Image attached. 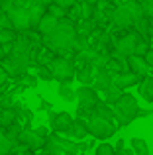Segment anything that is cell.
<instances>
[{
    "mask_svg": "<svg viewBox=\"0 0 153 155\" xmlns=\"http://www.w3.org/2000/svg\"><path fill=\"white\" fill-rule=\"evenodd\" d=\"M75 43H76V30L75 22L69 18H61L57 26L47 35H43L41 39V45L51 49L55 55H65V57L75 51Z\"/></svg>",
    "mask_w": 153,
    "mask_h": 155,
    "instance_id": "obj_1",
    "label": "cell"
},
{
    "mask_svg": "<svg viewBox=\"0 0 153 155\" xmlns=\"http://www.w3.org/2000/svg\"><path fill=\"white\" fill-rule=\"evenodd\" d=\"M112 110H114V122H118V126H128L138 118L139 104L132 94L122 92L112 106Z\"/></svg>",
    "mask_w": 153,
    "mask_h": 155,
    "instance_id": "obj_2",
    "label": "cell"
},
{
    "mask_svg": "<svg viewBox=\"0 0 153 155\" xmlns=\"http://www.w3.org/2000/svg\"><path fill=\"white\" fill-rule=\"evenodd\" d=\"M49 69L57 83H71L75 79V63L65 55H55L49 61Z\"/></svg>",
    "mask_w": 153,
    "mask_h": 155,
    "instance_id": "obj_3",
    "label": "cell"
},
{
    "mask_svg": "<svg viewBox=\"0 0 153 155\" xmlns=\"http://www.w3.org/2000/svg\"><path fill=\"white\" fill-rule=\"evenodd\" d=\"M86 130L90 136L98 137V140H106V137H112L116 134V124L112 120H106V118L92 112L86 118Z\"/></svg>",
    "mask_w": 153,
    "mask_h": 155,
    "instance_id": "obj_4",
    "label": "cell"
},
{
    "mask_svg": "<svg viewBox=\"0 0 153 155\" xmlns=\"http://www.w3.org/2000/svg\"><path fill=\"white\" fill-rule=\"evenodd\" d=\"M139 39H143V38H142V35H139L135 30L124 34L122 38H118V39L112 35V49H110V55H122V57L132 55V53H134L135 43H138Z\"/></svg>",
    "mask_w": 153,
    "mask_h": 155,
    "instance_id": "obj_5",
    "label": "cell"
},
{
    "mask_svg": "<svg viewBox=\"0 0 153 155\" xmlns=\"http://www.w3.org/2000/svg\"><path fill=\"white\" fill-rule=\"evenodd\" d=\"M6 14H8V18H10L12 28H14L18 34H24V31L31 30V26H30V12H28V8L12 6L10 10H6Z\"/></svg>",
    "mask_w": 153,
    "mask_h": 155,
    "instance_id": "obj_6",
    "label": "cell"
},
{
    "mask_svg": "<svg viewBox=\"0 0 153 155\" xmlns=\"http://www.w3.org/2000/svg\"><path fill=\"white\" fill-rule=\"evenodd\" d=\"M110 24L114 28H120V30H130L134 24V18L124 4H116L110 10Z\"/></svg>",
    "mask_w": 153,
    "mask_h": 155,
    "instance_id": "obj_7",
    "label": "cell"
},
{
    "mask_svg": "<svg viewBox=\"0 0 153 155\" xmlns=\"http://www.w3.org/2000/svg\"><path fill=\"white\" fill-rule=\"evenodd\" d=\"M76 100H79V106L92 110V108H94V104L100 100L98 98V91H96L92 84H83V87L76 91Z\"/></svg>",
    "mask_w": 153,
    "mask_h": 155,
    "instance_id": "obj_8",
    "label": "cell"
},
{
    "mask_svg": "<svg viewBox=\"0 0 153 155\" xmlns=\"http://www.w3.org/2000/svg\"><path fill=\"white\" fill-rule=\"evenodd\" d=\"M18 141L26 143L31 151H41L43 143H45V137H41L39 134H35V130H30V128H22L18 136Z\"/></svg>",
    "mask_w": 153,
    "mask_h": 155,
    "instance_id": "obj_9",
    "label": "cell"
},
{
    "mask_svg": "<svg viewBox=\"0 0 153 155\" xmlns=\"http://www.w3.org/2000/svg\"><path fill=\"white\" fill-rule=\"evenodd\" d=\"M49 124H51V128H53V132L67 134V132H69V128H71V124H73V118H71V114H67V112L53 114L49 110Z\"/></svg>",
    "mask_w": 153,
    "mask_h": 155,
    "instance_id": "obj_10",
    "label": "cell"
},
{
    "mask_svg": "<svg viewBox=\"0 0 153 155\" xmlns=\"http://www.w3.org/2000/svg\"><path fill=\"white\" fill-rule=\"evenodd\" d=\"M139 81H142V77L135 75V73H132L130 69H128V71H122V73H116V75H114V84H116V87H120L122 91H128V88L135 87Z\"/></svg>",
    "mask_w": 153,
    "mask_h": 155,
    "instance_id": "obj_11",
    "label": "cell"
},
{
    "mask_svg": "<svg viewBox=\"0 0 153 155\" xmlns=\"http://www.w3.org/2000/svg\"><path fill=\"white\" fill-rule=\"evenodd\" d=\"M126 61H128V69H130L132 73H135V75H139V77H143V75H147L149 73V65H147V61L143 59V55H128L126 57Z\"/></svg>",
    "mask_w": 153,
    "mask_h": 155,
    "instance_id": "obj_12",
    "label": "cell"
},
{
    "mask_svg": "<svg viewBox=\"0 0 153 155\" xmlns=\"http://www.w3.org/2000/svg\"><path fill=\"white\" fill-rule=\"evenodd\" d=\"M114 75H116V73L108 71L106 67L96 69V73H94V81H92V87H94L96 91H102V88L110 87V84L114 83Z\"/></svg>",
    "mask_w": 153,
    "mask_h": 155,
    "instance_id": "obj_13",
    "label": "cell"
},
{
    "mask_svg": "<svg viewBox=\"0 0 153 155\" xmlns=\"http://www.w3.org/2000/svg\"><path fill=\"white\" fill-rule=\"evenodd\" d=\"M94 73H96L94 65L92 63H84V65H80V67L75 69V79H79L80 84H92Z\"/></svg>",
    "mask_w": 153,
    "mask_h": 155,
    "instance_id": "obj_14",
    "label": "cell"
},
{
    "mask_svg": "<svg viewBox=\"0 0 153 155\" xmlns=\"http://www.w3.org/2000/svg\"><path fill=\"white\" fill-rule=\"evenodd\" d=\"M69 134L73 140H84L86 137V134H88V130H86V120L84 118H76V120H73V124H71V128H69Z\"/></svg>",
    "mask_w": 153,
    "mask_h": 155,
    "instance_id": "obj_15",
    "label": "cell"
},
{
    "mask_svg": "<svg viewBox=\"0 0 153 155\" xmlns=\"http://www.w3.org/2000/svg\"><path fill=\"white\" fill-rule=\"evenodd\" d=\"M57 22H59V20L55 18L53 14H49V12L45 10V14H43V16H41V20L37 22V28H35V30H37L41 35H47L55 26H57Z\"/></svg>",
    "mask_w": 153,
    "mask_h": 155,
    "instance_id": "obj_16",
    "label": "cell"
},
{
    "mask_svg": "<svg viewBox=\"0 0 153 155\" xmlns=\"http://www.w3.org/2000/svg\"><path fill=\"white\" fill-rule=\"evenodd\" d=\"M139 94L143 96V98L147 100V102H153V77H142V81H139Z\"/></svg>",
    "mask_w": 153,
    "mask_h": 155,
    "instance_id": "obj_17",
    "label": "cell"
},
{
    "mask_svg": "<svg viewBox=\"0 0 153 155\" xmlns=\"http://www.w3.org/2000/svg\"><path fill=\"white\" fill-rule=\"evenodd\" d=\"M45 8L47 6H43L41 2H37V4H34V6L28 8V12H30V26H31V30L37 28V22L41 20V16L45 14Z\"/></svg>",
    "mask_w": 153,
    "mask_h": 155,
    "instance_id": "obj_18",
    "label": "cell"
},
{
    "mask_svg": "<svg viewBox=\"0 0 153 155\" xmlns=\"http://www.w3.org/2000/svg\"><path fill=\"white\" fill-rule=\"evenodd\" d=\"M98 92H100V94H102V100H104V102H108V104H114L116 100H118V96L122 94L124 91H122V88H120V87H116L114 83H112L110 87L102 88V91H98Z\"/></svg>",
    "mask_w": 153,
    "mask_h": 155,
    "instance_id": "obj_19",
    "label": "cell"
},
{
    "mask_svg": "<svg viewBox=\"0 0 153 155\" xmlns=\"http://www.w3.org/2000/svg\"><path fill=\"white\" fill-rule=\"evenodd\" d=\"M92 112L98 114V116H102V118H106V120L114 122V110H112V106L108 102H104V100H98V102L94 104V108H92Z\"/></svg>",
    "mask_w": 153,
    "mask_h": 155,
    "instance_id": "obj_20",
    "label": "cell"
},
{
    "mask_svg": "<svg viewBox=\"0 0 153 155\" xmlns=\"http://www.w3.org/2000/svg\"><path fill=\"white\" fill-rule=\"evenodd\" d=\"M14 79H16V83H18L22 88H34L35 84H37V81H39L35 75H30L28 71L22 73V75H18V77H14Z\"/></svg>",
    "mask_w": 153,
    "mask_h": 155,
    "instance_id": "obj_21",
    "label": "cell"
},
{
    "mask_svg": "<svg viewBox=\"0 0 153 155\" xmlns=\"http://www.w3.org/2000/svg\"><path fill=\"white\" fill-rule=\"evenodd\" d=\"M59 96L67 102H73L76 100V91L71 87V83H59Z\"/></svg>",
    "mask_w": 153,
    "mask_h": 155,
    "instance_id": "obj_22",
    "label": "cell"
},
{
    "mask_svg": "<svg viewBox=\"0 0 153 155\" xmlns=\"http://www.w3.org/2000/svg\"><path fill=\"white\" fill-rule=\"evenodd\" d=\"M147 22H149V18H147V16H142V18L134 20V24H132V28H134L143 39H149V34H147Z\"/></svg>",
    "mask_w": 153,
    "mask_h": 155,
    "instance_id": "obj_23",
    "label": "cell"
},
{
    "mask_svg": "<svg viewBox=\"0 0 153 155\" xmlns=\"http://www.w3.org/2000/svg\"><path fill=\"white\" fill-rule=\"evenodd\" d=\"M12 122H16V110H14V106H10V108H2V110H0V126L6 128V126L12 124Z\"/></svg>",
    "mask_w": 153,
    "mask_h": 155,
    "instance_id": "obj_24",
    "label": "cell"
},
{
    "mask_svg": "<svg viewBox=\"0 0 153 155\" xmlns=\"http://www.w3.org/2000/svg\"><path fill=\"white\" fill-rule=\"evenodd\" d=\"M130 145H132V149H134V153H138V155H147L149 153L145 140H142V137H132Z\"/></svg>",
    "mask_w": 153,
    "mask_h": 155,
    "instance_id": "obj_25",
    "label": "cell"
},
{
    "mask_svg": "<svg viewBox=\"0 0 153 155\" xmlns=\"http://www.w3.org/2000/svg\"><path fill=\"white\" fill-rule=\"evenodd\" d=\"M35 77L41 81H53V75H51L49 65L45 63H35Z\"/></svg>",
    "mask_w": 153,
    "mask_h": 155,
    "instance_id": "obj_26",
    "label": "cell"
},
{
    "mask_svg": "<svg viewBox=\"0 0 153 155\" xmlns=\"http://www.w3.org/2000/svg\"><path fill=\"white\" fill-rule=\"evenodd\" d=\"M16 34L18 31L12 30V28H0V45L2 43H12L16 39Z\"/></svg>",
    "mask_w": 153,
    "mask_h": 155,
    "instance_id": "obj_27",
    "label": "cell"
},
{
    "mask_svg": "<svg viewBox=\"0 0 153 155\" xmlns=\"http://www.w3.org/2000/svg\"><path fill=\"white\" fill-rule=\"evenodd\" d=\"M10 149H12V141L6 137V132H4V128L0 126V155L10 153Z\"/></svg>",
    "mask_w": 153,
    "mask_h": 155,
    "instance_id": "obj_28",
    "label": "cell"
},
{
    "mask_svg": "<svg viewBox=\"0 0 153 155\" xmlns=\"http://www.w3.org/2000/svg\"><path fill=\"white\" fill-rule=\"evenodd\" d=\"M45 10L49 12V14H53L57 20H61V18H65V16H67V10H65V8H61L59 4H55V2H49Z\"/></svg>",
    "mask_w": 153,
    "mask_h": 155,
    "instance_id": "obj_29",
    "label": "cell"
},
{
    "mask_svg": "<svg viewBox=\"0 0 153 155\" xmlns=\"http://www.w3.org/2000/svg\"><path fill=\"white\" fill-rule=\"evenodd\" d=\"M79 8H80V18H92V14H94V4L83 0V2H79Z\"/></svg>",
    "mask_w": 153,
    "mask_h": 155,
    "instance_id": "obj_30",
    "label": "cell"
},
{
    "mask_svg": "<svg viewBox=\"0 0 153 155\" xmlns=\"http://www.w3.org/2000/svg\"><path fill=\"white\" fill-rule=\"evenodd\" d=\"M147 49H149V43H147L145 39H139V41L135 43V47H134V55H145Z\"/></svg>",
    "mask_w": 153,
    "mask_h": 155,
    "instance_id": "obj_31",
    "label": "cell"
},
{
    "mask_svg": "<svg viewBox=\"0 0 153 155\" xmlns=\"http://www.w3.org/2000/svg\"><path fill=\"white\" fill-rule=\"evenodd\" d=\"M139 6L143 10V16H153V0H139Z\"/></svg>",
    "mask_w": 153,
    "mask_h": 155,
    "instance_id": "obj_32",
    "label": "cell"
},
{
    "mask_svg": "<svg viewBox=\"0 0 153 155\" xmlns=\"http://www.w3.org/2000/svg\"><path fill=\"white\" fill-rule=\"evenodd\" d=\"M112 153H116V147H112L108 143H100L96 147V155H112Z\"/></svg>",
    "mask_w": 153,
    "mask_h": 155,
    "instance_id": "obj_33",
    "label": "cell"
},
{
    "mask_svg": "<svg viewBox=\"0 0 153 155\" xmlns=\"http://www.w3.org/2000/svg\"><path fill=\"white\" fill-rule=\"evenodd\" d=\"M0 28H12L10 18H8V14L4 10H0ZM12 30H14V28H12Z\"/></svg>",
    "mask_w": 153,
    "mask_h": 155,
    "instance_id": "obj_34",
    "label": "cell"
},
{
    "mask_svg": "<svg viewBox=\"0 0 153 155\" xmlns=\"http://www.w3.org/2000/svg\"><path fill=\"white\" fill-rule=\"evenodd\" d=\"M51 2L59 4V6H61V8H65V10H67V8H69V6H73V4H75V0H51Z\"/></svg>",
    "mask_w": 153,
    "mask_h": 155,
    "instance_id": "obj_35",
    "label": "cell"
},
{
    "mask_svg": "<svg viewBox=\"0 0 153 155\" xmlns=\"http://www.w3.org/2000/svg\"><path fill=\"white\" fill-rule=\"evenodd\" d=\"M143 59H145V61H147V65H149V67L153 69V47H149V49H147V53L143 55Z\"/></svg>",
    "mask_w": 153,
    "mask_h": 155,
    "instance_id": "obj_36",
    "label": "cell"
},
{
    "mask_svg": "<svg viewBox=\"0 0 153 155\" xmlns=\"http://www.w3.org/2000/svg\"><path fill=\"white\" fill-rule=\"evenodd\" d=\"M8 79H10V77H8V73H6V71H0V88H2V87H6Z\"/></svg>",
    "mask_w": 153,
    "mask_h": 155,
    "instance_id": "obj_37",
    "label": "cell"
},
{
    "mask_svg": "<svg viewBox=\"0 0 153 155\" xmlns=\"http://www.w3.org/2000/svg\"><path fill=\"white\" fill-rule=\"evenodd\" d=\"M53 108V106H51V102H47V100H39V110H47V112H49V110Z\"/></svg>",
    "mask_w": 153,
    "mask_h": 155,
    "instance_id": "obj_38",
    "label": "cell"
},
{
    "mask_svg": "<svg viewBox=\"0 0 153 155\" xmlns=\"http://www.w3.org/2000/svg\"><path fill=\"white\" fill-rule=\"evenodd\" d=\"M147 34L153 39V16H149V22H147Z\"/></svg>",
    "mask_w": 153,
    "mask_h": 155,
    "instance_id": "obj_39",
    "label": "cell"
},
{
    "mask_svg": "<svg viewBox=\"0 0 153 155\" xmlns=\"http://www.w3.org/2000/svg\"><path fill=\"white\" fill-rule=\"evenodd\" d=\"M35 134H39L41 137H47V136H49V134H47V128H43V126H41V128H37V130H35Z\"/></svg>",
    "mask_w": 153,
    "mask_h": 155,
    "instance_id": "obj_40",
    "label": "cell"
},
{
    "mask_svg": "<svg viewBox=\"0 0 153 155\" xmlns=\"http://www.w3.org/2000/svg\"><path fill=\"white\" fill-rule=\"evenodd\" d=\"M122 147H124V140H118V145H116V151H120Z\"/></svg>",
    "mask_w": 153,
    "mask_h": 155,
    "instance_id": "obj_41",
    "label": "cell"
},
{
    "mask_svg": "<svg viewBox=\"0 0 153 155\" xmlns=\"http://www.w3.org/2000/svg\"><path fill=\"white\" fill-rule=\"evenodd\" d=\"M86 2H90V4H96V0H86Z\"/></svg>",
    "mask_w": 153,
    "mask_h": 155,
    "instance_id": "obj_42",
    "label": "cell"
},
{
    "mask_svg": "<svg viewBox=\"0 0 153 155\" xmlns=\"http://www.w3.org/2000/svg\"><path fill=\"white\" fill-rule=\"evenodd\" d=\"M75 2H83V0H75Z\"/></svg>",
    "mask_w": 153,
    "mask_h": 155,
    "instance_id": "obj_43",
    "label": "cell"
}]
</instances>
